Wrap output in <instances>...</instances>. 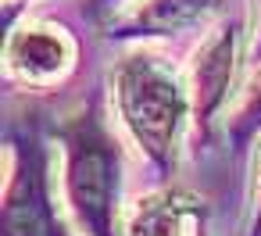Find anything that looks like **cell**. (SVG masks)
Instances as JSON below:
<instances>
[{
  "label": "cell",
  "mask_w": 261,
  "mask_h": 236,
  "mask_svg": "<svg viewBox=\"0 0 261 236\" xmlns=\"http://www.w3.org/2000/svg\"><path fill=\"white\" fill-rule=\"evenodd\" d=\"M65 204L86 236H118L122 147L108 129L100 97H90L58 125Z\"/></svg>",
  "instance_id": "cell-1"
},
{
  "label": "cell",
  "mask_w": 261,
  "mask_h": 236,
  "mask_svg": "<svg viewBox=\"0 0 261 236\" xmlns=\"http://www.w3.org/2000/svg\"><path fill=\"white\" fill-rule=\"evenodd\" d=\"M111 97L133 143L161 175H172L179 165L186 118L193 115V93L182 75L165 58L133 50L111 72Z\"/></svg>",
  "instance_id": "cell-2"
},
{
  "label": "cell",
  "mask_w": 261,
  "mask_h": 236,
  "mask_svg": "<svg viewBox=\"0 0 261 236\" xmlns=\"http://www.w3.org/2000/svg\"><path fill=\"white\" fill-rule=\"evenodd\" d=\"M4 236H65L50 197V161L36 136L8 147Z\"/></svg>",
  "instance_id": "cell-3"
},
{
  "label": "cell",
  "mask_w": 261,
  "mask_h": 236,
  "mask_svg": "<svg viewBox=\"0 0 261 236\" xmlns=\"http://www.w3.org/2000/svg\"><path fill=\"white\" fill-rule=\"evenodd\" d=\"M243 65V22L225 18L193 54L190 68V93H193V122L207 136L218 118L225 115V104L232 97L236 75Z\"/></svg>",
  "instance_id": "cell-4"
},
{
  "label": "cell",
  "mask_w": 261,
  "mask_h": 236,
  "mask_svg": "<svg viewBox=\"0 0 261 236\" xmlns=\"http://www.w3.org/2000/svg\"><path fill=\"white\" fill-rule=\"evenodd\" d=\"M75 61H79L75 36L54 22H25L22 29L8 36V47H4V65L11 79L36 86V90L65 83Z\"/></svg>",
  "instance_id": "cell-5"
},
{
  "label": "cell",
  "mask_w": 261,
  "mask_h": 236,
  "mask_svg": "<svg viewBox=\"0 0 261 236\" xmlns=\"http://www.w3.org/2000/svg\"><path fill=\"white\" fill-rule=\"evenodd\" d=\"M125 236H207V204L190 186H161L133 200Z\"/></svg>",
  "instance_id": "cell-6"
},
{
  "label": "cell",
  "mask_w": 261,
  "mask_h": 236,
  "mask_svg": "<svg viewBox=\"0 0 261 236\" xmlns=\"http://www.w3.org/2000/svg\"><path fill=\"white\" fill-rule=\"evenodd\" d=\"M225 8V0H140L111 18V36L118 40H154L179 36L193 25H204Z\"/></svg>",
  "instance_id": "cell-7"
},
{
  "label": "cell",
  "mask_w": 261,
  "mask_h": 236,
  "mask_svg": "<svg viewBox=\"0 0 261 236\" xmlns=\"http://www.w3.org/2000/svg\"><path fill=\"white\" fill-rule=\"evenodd\" d=\"M229 133L236 143H247L250 136H261V75L254 79L247 100L240 104V111L229 118Z\"/></svg>",
  "instance_id": "cell-8"
},
{
  "label": "cell",
  "mask_w": 261,
  "mask_h": 236,
  "mask_svg": "<svg viewBox=\"0 0 261 236\" xmlns=\"http://www.w3.org/2000/svg\"><path fill=\"white\" fill-rule=\"evenodd\" d=\"M250 236H261V136H254L250 161Z\"/></svg>",
  "instance_id": "cell-9"
},
{
  "label": "cell",
  "mask_w": 261,
  "mask_h": 236,
  "mask_svg": "<svg viewBox=\"0 0 261 236\" xmlns=\"http://www.w3.org/2000/svg\"><path fill=\"white\" fill-rule=\"evenodd\" d=\"M257 8H261V0H257ZM254 61L261 65V18H257V43H254Z\"/></svg>",
  "instance_id": "cell-10"
},
{
  "label": "cell",
  "mask_w": 261,
  "mask_h": 236,
  "mask_svg": "<svg viewBox=\"0 0 261 236\" xmlns=\"http://www.w3.org/2000/svg\"><path fill=\"white\" fill-rule=\"evenodd\" d=\"M97 4H100V8H104V11H115V8H118V4H122V0H97Z\"/></svg>",
  "instance_id": "cell-11"
}]
</instances>
